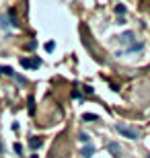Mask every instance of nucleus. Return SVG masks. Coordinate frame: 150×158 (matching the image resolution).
Returning a JSON list of instances; mask_svg holds the SVG:
<instances>
[{
	"label": "nucleus",
	"instance_id": "nucleus-11",
	"mask_svg": "<svg viewBox=\"0 0 150 158\" xmlns=\"http://www.w3.org/2000/svg\"><path fill=\"white\" fill-rule=\"evenodd\" d=\"M78 140H80L82 144H89V142H91V138H89V133H80V136H78Z\"/></svg>",
	"mask_w": 150,
	"mask_h": 158
},
{
	"label": "nucleus",
	"instance_id": "nucleus-1",
	"mask_svg": "<svg viewBox=\"0 0 150 158\" xmlns=\"http://www.w3.org/2000/svg\"><path fill=\"white\" fill-rule=\"evenodd\" d=\"M0 27H2V29H8V27L19 29V27H21V23H19V19H17V14H14L12 10H6V14H4V17H0Z\"/></svg>",
	"mask_w": 150,
	"mask_h": 158
},
{
	"label": "nucleus",
	"instance_id": "nucleus-14",
	"mask_svg": "<svg viewBox=\"0 0 150 158\" xmlns=\"http://www.w3.org/2000/svg\"><path fill=\"white\" fill-rule=\"evenodd\" d=\"M82 95H80V90H72V99H80Z\"/></svg>",
	"mask_w": 150,
	"mask_h": 158
},
{
	"label": "nucleus",
	"instance_id": "nucleus-10",
	"mask_svg": "<svg viewBox=\"0 0 150 158\" xmlns=\"http://www.w3.org/2000/svg\"><path fill=\"white\" fill-rule=\"evenodd\" d=\"M142 47H144V43H134V45H130L125 51H140Z\"/></svg>",
	"mask_w": 150,
	"mask_h": 158
},
{
	"label": "nucleus",
	"instance_id": "nucleus-3",
	"mask_svg": "<svg viewBox=\"0 0 150 158\" xmlns=\"http://www.w3.org/2000/svg\"><path fill=\"white\" fill-rule=\"evenodd\" d=\"M21 66H23L25 70H35V68H39V66H41V60H39V58H33V60L21 58Z\"/></svg>",
	"mask_w": 150,
	"mask_h": 158
},
{
	"label": "nucleus",
	"instance_id": "nucleus-12",
	"mask_svg": "<svg viewBox=\"0 0 150 158\" xmlns=\"http://www.w3.org/2000/svg\"><path fill=\"white\" fill-rule=\"evenodd\" d=\"M115 12H117V14H125V6H123V4H117V6H115Z\"/></svg>",
	"mask_w": 150,
	"mask_h": 158
},
{
	"label": "nucleus",
	"instance_id": "nucleus-15",
	"mask_svg": "<svg viewBox=\"0 0 150 158\" xmlns=\"http://www.w3.org/2000/svg\"><path fill=\"white\" fill-rule=\"evenodd\" d=\"M14 152L21 154V152H23V146H21V144H14Z\"/></svg>",
	"mask_w": 150,
	"mask_h": 158
},
{
	"label": "nucleus",
	"instance_id": "nucleus-16",
	"mask_svg": "<svg viewBox=\"0 0 150 158\" xmlns=\"http://www.w3.org/2000/svg\"><path fill=\"white\" fill-rule=\"evenodd\" d=\"M35 47H37V41H31V43L27 45V49H35Z\"/></svg>",
	"mask_w": 150,
	"mask_h": 158
},
{
	"label": "nucleus",
	"instance_id": "nucleus-2",
	"mask_svg": "<svg viewBox=\"0 0 150 158\" xmlns=\"http://www.w3.org/2000/svg\"><path fill=\"white\" fill-rule=\"evenodd\" d=\"M115 129H117L123 138H128V140H138V138H140L138 129H134V127H130V125H125V123H117Z\"/></svg>",
	"mask_w": 150,
	"mask_h": 158
},
{
	"label": "nucleus",
	"instance_id": "nucleus-6",
	"mask_svg": "<svg viewBox=\"0 0 150 158\" xmlns=\"http://www.w3.org/2000/svg\"><path fill=\"white\" fill-rule=\"evenodd\" d=\"M41 144H43V142H41V138H37V136H33V138L29 140V146H31L33 150H37V148H39Z\"/></svg>",
	"mask_w": 150,
	"mask_h": 158
},
{
	"label": "nucleus",
	"instance_id": "nucleus-5",
	"mask_svg": "<svg viewBox=\"0 0 150 158\" xmlns=\"http://www.w3.org/2000/svg\"><path fill=\"white\" fill-rule=\"evenodd\" d=\"M107 148H109V152H111V154H113L115 158H119V156H121V150H119V146H117L115 142H111V144H109Z\"/></svg>",
	"mask_w": 150,
	"mask_h": 158
},
{
	"label": "nucleus",
	"instance_id": "nucleus-8",
	"mask_svg": "<svg viewBox=\"0 0 150 158\" xmlns=\"http://www.w3.org/2000/svg\"><path fill=\"white\" fill-rule=\"evenodd\" d=\"M132 39H134V33H132V31H125V33L119 37V41H121V43H130Z\"/></svg>",
	"mask_w": 150,
	"mask_h": 158
},
{
	"label": "nucleus",
	"instance_id": "nucleus-13",
	"mask_svg": "<svg viewBox=\"0 0 150 158\" xmlns=\"http://www.w3.org/2000/svg\"><path fill=\"white\" fill-rule=\"evenodd\" d=\"M53 47H56V43H53V41H50V43L45 45V49H48V51H53Z\"/></svg>",
	"mask_w": 150,
	"mask_h": 158
},
{
	"label": "nucleus",
	"instance_id": "nucleus-4",
	"mask_svg": "<svg viewBox=\"0 0 150 158\" xmlns=\"http://www.w3.org/2000/svg\"><path fill=\"white\" fill-rule=\"evenodd\" d=\"M80 154H82V158H91L93 154H95V148H93L91 144H87V146L80 150Z\"/></svg>",
	"mask_w": 150,
	"mask_h": 158
},
{
	"label": "nucleus",
	"instance_id": "nucleus-7",
	"mask_svg": "<svg viewBox=\"0 0 150 158\" xmlns=\"http://www.w3.org/2000/svg\"><path fill=\"white\" fill-rule=\"evenodd\" d=\"M0 74H4V76H17V72L12 70V68H8V66H0Z\"/></svg>",
	"mask_w": 150,
	"mask_h": 158
},
{
	"label": "nucleus",
	"instance_id": "nucleus-9",
	"mask_svg": "<svg viewBox=\"0 0 150 158\" xmlns=\"http://www.w3.org/2000/svg\"><path fill=\"white\" fill-rule=\"evenodd\" d=\"M82 121H89V123H93V121H99V115H93V113H84V115H82Z\"/></svg>",
	"mask_w": 150,
	"mask_h": 158
}]
</instances>
